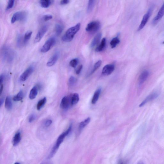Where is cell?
<instances>
[{
	"mask_svg": "<svg viewBox=\"0 0 164 164\" xmlns=\"http://www.w3.org/2000/svg\"><path fill=\"white\" fill-rule=\"evenodd\" d=\"M72 128V125H70L69 128L65 132L61 134L58 139L57 141L53 147L48 158H52L55 154L57 152L58 149L60 145L63 142L65 138L67 136L71 131Z\"/></svg>",
	"mask_w": 164,
	"mask_h": 164,
	"instance_id": "6da1fadb",
	"label": "cell"
},
{
	"mask_svg": "<svg viewBox=\"0 0 164 164\" xmlns=\"http://www.w3.org/2000/svg\"><path fill=\"white\" fill-rule=\"evenodd\" d=\"M1 54L4 61L9 63L13 61L16 56L15 52L14 50L7 46L2 47Z\"/></svg>",
	"mask_w": 164,
	"mask_h": 164,
	"instance_id": "7a4b0ae2",
	"label": "cell"
},
{
	"mask_svg": "<svg viewBox=\"0 0 164 164\" xmlns=\"http://www.w3.org/2000/svg\"><path fill=\"white\" fill-rule=\"evenodd\" d=\"M80 27L81 24L79 23L75 26L69 28L63 36L62 40L66 42L71 41L74 39L75 35L80 30Z\"/></svg>",
	"mask_w": 164,
	"mask_h": 164,
	"instance_id": "3957f363",
	"label": "cell"
},
{
	"mask_svg": "<svg viewBox=\"0 0 164 164\" xmlns=\"http://www.w3.org/2000/svg\"><path fill=\"white\" fill-rule=\"evenodd\" d=\"M101 27V24L99 22L94 21L89 23L86 28V31L88 33L94 34L98 32Z\"/></svg>",
	"mask_w": 164,
	"mask_h": 164,
	"instance_id": "277c9868",
	"label": "cell"
},
{
	"mask_svg": "<svg viewBox=\"0 0 164 164\" xmlns=\"http://www.w3.org/2000/svg\"><path fill=\"white\" fill-rule=\"evenodd\" d=\"M27 16V14L25 11L17 12L12 16L11 23H13L17 21H25L26 20Z\"/></svg>",
	"mask_w": 164,
	"mask_h": 164,
	"instance_id": "5b68a950",
	"label": "cell"
},
{
	"mask_svg": "<svg viewBox=\"0 0 164 164\" xmlns=\"http://www.w3.org/2000/svg\"><path fill=\"white\" fill-rule=\"evenodd\" d=\"M56 41V39L54 37H52L48 39L41 48V52L45 53L49 51L52 47L55 45Z\"/></svg>",
	"mask_w": 164,
	"mask_h": 164,
	"instance_id": "8992f818",
	"label": "cell"
},
{
	"mask_svg": "<svg viewBox=\"0 0 164 164\" xmlns=\"http://www.w3.org/2000/svg\"><path fill=\"white\" fill-rule=\"evenodd\" d=\"M152 10L153 9L152 8H150L147 12L144 15L142 18L141 22L138 27V31H140L142 30L145 25H146L151 16Z\"/></svg>",
	"mask_w": 164,
	"mask_h": 164,
	"instance_id": "52a82bcc",
	"label": "cell"
},
{
	"mask_svg": "<svg viewBox=\"0 0 164 164\" xmlns=\"http://www.w3.org/2000/svg\"><path fill=\"white\" fill-rule=\"evenodd\" d=\"M48 29V26L46 25L42 26L40 29L35 38L34 40V43H37L40 41L47 31Z\"/></svg>",
	"mask_w": 164,
	"mask_h": 164,
	"instance_id": "ba28073f",
	"label": "cell"
},
{
	"mask_svg": "<svg viewBox=\"0 0 164 164\" xmlns=\"http://www.w3.org/2000/svg\"><path fill=\"white\" fill-rule=\"evenodd\" d=\"M34 70L33 66H30L24 72L20 77V81L23 82L26 81L29 77L33 73Z\"/></svg>",
	"mask_w": 164,
	"mask_h": 164,
	"instance_id": "9c48e42d",
	"label": "cell"
},
{
	"mask_svg": "<svg viewBox=\"0 0 164 164\" xmlns=\"http://www.w3.org/2000/svg\"><path fill=\"white\" fill-rule=\"evenodd\" d=\"M115 69V65L113 64H108L103 68L102 71L103 75L107 76L112 73Z\"/></svg>",
	"mask_w": 164,
	"mask_h": 164,
	"instance_id": "30bf717a",
	"label": "cell"
},
{
	"mask_svg": "<svg viewBox=\"0 0 164 164\" xmlns=\"http://www.w3.org/2000/svg\"><path fill=\"white\" fill-rule=\"evenodd\" d=\"M70 106H71V97L70 98L68 96H64L61 102V107L64 110H66L68 109Z\"/></svg>",
	"mask_w": 164,
	"mask_h": 164,
	"instance_id": "8fae6325",
	"label": "cell"
},
{
	"mask_svg": "<svg viewBox=\"0 0 164 164\" xmlns=\"http://www.w3.org/2000/svg\"><path fill=\"white\" fill-rule=\"evenodd\" d=\"M164 16V3L162 4L157 15L153 19L152 24L155 25L159 22Z\"/></svg>",
	"mask_w": 164,
	"mask_h": 164,
	"instance_id": "7c38bea8",
	"label": "cell"
},
{
	"mask_svg": "<svg viewBox=\"0 0 164 164\" xmlns=\"http://www.w3.org/2000/svg\"><path fill=\"white\" fill-rule=\"evenodd\" d=\"M159 96V94L157 93L154 92L150 94L139 105V107H141L144 106L147 103L151 101H152L156 99Z\"/></svg>",
	"mask_w": 164,
	"mask_h": 164,
	"instance_id": "4fadbf2b",
	"label": "cell"
},
{
	"mask_svg": "<svg viewBox=\"0 0 164 164\" xmlns=\"http://www.w3.org/2000/svg\"><path fill=\"white\" fill-rule=\"evenodd\" d=\"M149 75V72L147 70L143 71L139 75L138 78V83L140 85H141L144 83L147 79Z\"/></svg>",
	"mask_w": 164,
	"mask_h": 164,
	"instance_id": "5bb4252c",
	"label": "cell"
},
{
	"mask_svg": "<svg viewBox=\"0 0 164 164\" xmlns=\"http://www.w3.org/2000/svg\"><path fill=\"white\" fill-rule=\"evenodd\" d=\"M59 53L58 52L54 54L48 61L47 65L48 67H51L55 64L59 58Z\"/></svg>",
	"mask_w": 164,
	"mask_h": 164,
	"instance_id": "9a60e30c",
	"label": "cell"
},
{
	"mask_svg": "<svg viewBox=\"0 0 164 164\" xmlns=\"http://www.w3.org/2000/svg\"><path fill=\"white\" fill-rule=\"evenodd\" d=\"M38 88L37 86H34L30 91L29 95V98L30 99H34L37 96L38 92Z\"/></svg>",
	"mask_w": 164,
	"mask_h": 164,
	"instance_id": "2e32d148",
	"label": "cell"
},
{
	"mask_svg": "<svg viewBox=\"0 0 164 164\" xmlns=\"http://www.w3.org/2000/svg\"><path fill=\"white\" fill-rule=\"evenodd\" d=\"M102 34L101 33L97 34L94 38L91 44L90 47L93 48L99 44L101 38Z\"/></svg>",
	"mask_w": 164,
	"mask_h": 164,
	"instance_id": "e0dca14e",
	"label": "cell"
},
{
	"mask_svg": "<svg viewBox=\"0 0 164 164\" xmlns=\"http://www.w3.org/2000/svg\"><path fill=\"white\" fill-rule=\"evenodd\" d=\"M21 139V134L20 132H17L15 135L13 140V144L16 146L19 144Z\"/></svg>",
	"mask_w": 164,
	"mask_h": 164,
	"instance_id": "ac0fdd59",
	"label": "cell"
},
{
	"mask_svg": "<svg viewBox=\"0 0 164 164\" xmlns=\"http://www.w3.org/2000/svg\"><path fill=\"white\" fill-rule=\"evenodd\" d=\"M64 29V26L62 23H58L55 27V32L57 36H59L62 33Z\"/></svg>",
	"mask_w": 164,
	"mask_h": 164,
	"instance_id": "d6986e66",
	"label": "cell"
},
{
	"mask_svg": "<svg viewBox=\"0 0 164 164\" xmlns=\"http://www.w3.org/2000/svg\"><path fill=\"white\" fill-rule=\"evenodd\" d=\"M26 44L24 41L23 36L19 35L17 36V45L18 47H21Z\"/></svg>",
	"mask_w": 164,
	"mask_h": 164,
	"instance_id": "ffe728a7",
	"label": "cell"
},
{
	"mask_svg": "<svg viewBox=\"0 0 164 164\" xmlns=\"http://www.w3.org/2000/svg\"><path fill=\"white\" fill-rule=\"evenodd\" d=\"M101 92V89L99 88L95 92L92 100V103L93 104H96L99 99Z\"/></svg>",
	"mask_w": 164,
	"mask_h": 164,
	"instance_id": "44dd1931",
	"label": "cell"
},
{
	"mask_svg": "<svg viewBox=\"0 0 164 164\" xmlns=\"http://www.w3.org/2000/svg\"><path fill=\"white\" fill-rule=\"evenodd\" d=\"M106 38H103L99 45L96 49V52H100L104 50L106 46Z\"/></svg>",
	"mask_w": 164,
	"mask_h": 164,
	"instance_id": "7402d4cb",
	"label": "cell"
},
{
	"mask_svg": "<svg viewBox=\"0 0 164 164\" xmlns=\"http://www.w3.org/2000/svg\"><path fill=\"white\" fill-rule=\"evenodd\" d=\"M12 103L10 97L8 96L5 99V107L8 110H10L12 108Z\"/></svg>",
	"mask_w": 164,
	"mask_h": 164,
	"instance_id": "603a6c76",
	"label": "cell"
},
{
	"mask_svg": "<svg viewBox=\"0 0 164 164\" xmlns=\"http://www.w3.org/2000/svg\"><path fill=\"white\" fill-rule=\"evenodd\" d=\"M53 2L50 0H41L40 1V3L42 8H47L49 7Z\"/></svg>",
	"mask_w": 164,
	"mask_h": 164,
	"instance_id": "cb8c5ba5",
	"label": "cell"
},
{
	"mask_svg": "<svg viewBox=\"0 0 164 164\" xmlns=\"http://www.w3.org/2000/svg\"><path fill=\"white\" fill-rule=\"evenodd\" d=\"M79 100V96L78 93H75L71 97V106H73L77 104Z\"/></svg>",
	"mask_w": 164,
	"mask_h": 164,
	"instance_id": "d4e9b609",
	"label": "cell"
},
{
	"mask_svg": "<svg viewBox=\"0 0 164 164\" xmlns=\"http://www.w3.org/2000/svg\"><path fill=\"white\" fill-rule=\"evenodd\" d=\"M90 121V118L88 117L84 120L82 121L80 123L79 126V130L80 131L82 130L89 123Z\"/></svg>",
	"mask_w": 164,
	"mask_h": 164,
	"instance_id": "484cf974",
	"label": "cell"
},
{
	"mask_svg": "<svg viewBox=\"0 0 164 164\" xmlns=\"http://www.w3.org/2000/svg\"><path fill=\"white\" fill-rule=\"evenodd\" d=\"M120 40L118 37L113 38L110 42V45L112 48H115L120 43Z\"/></svg>",
	"mask_w": 164,
	"mask_h": 164,
	"instance_id": "4316f807",
	"label": "cell"
},
{
	"mask_svg": "<svg viewBox=\"0 0 164 164\" xmlns=\"http://www.w3.org/2000/svg\"><path fill=\"white\" fill-rule=\"evenodd\" d=\"M47 102V99L44 97L43 99L40 100L37 103V109L38 110H40L45 105Z\"/></svg>",
	"mask_w": 164,
	"mask_h": 164,
	"instance_id": "83f0119b",
	"label": "cell"
},
{
	"mask_svg": "<svg viewBox=\"0 0 164 164\" xmlns=\"http://www.w3.org/2000/svg\"><path fill=\"white\" fill-rule=\"evenodd\" d=\"M33 32L31 31L27 32L23 36V38L25 44H26L31 37Z\"/></svg>",
	"mask_w": 164,
	"mask_h": 164,
	"instance_id": "f1b7e54d",
	"label": "cell"
},
{
	"mask_svg": "<svg viewBox=\"0 0 164 164\" xmlns=\"http://www.w3.org/2000/svg\"><path fill=\"white\" fill-rule=\"evenodd\" d=\"M95 1H89L88 2L87 11L88 13H90L92 10L94 6Z\"/></svg>",
	"mask_w": 164,
	"mask_h": 164,
	"instance_id": "f546056e",
	"label": "cell"
},
{
	"mask_svg": "<svg viewBox=\"0 0 164 164\" xmlns=\"http://www.w3.org/2000/svg\"><path fill=\"white\" fill-rule=\"evenodd\" d=\"M23 93L22 91L21 90L14 97L13 100L15 101H21L23 99Z\"/></svg>",
	"mask_w": 164,
	"mask_h": 164,
	"instance_id": "4dcf8cb0",
	"label": "cell"
},
{
	"mask_svg": "<svg viewBox=\"0 0 164 164\" xmlns=\"http://www.w3.org/2000/svg\"><path fill=\"white\" fill-rule=\"evenodd\" d=\"M102 61L101 60L99 61L94 65L93 68L91 72V74H92L102 64Z\"/></svg>",
	"mask_w": 164,
	"mask_h": 164,
	"instance_id": "1f68e13d",
	"label": "cell"
},
{
	"mask_svg": "<svg viewBox=\"0 0 164 164\" xmlns=\"http://www.w3.org/2000/svg\"><path fill=\"white\" fill-rule=\"evenodd\" d=\"M78 59L77 58L72 59L70 62V65L73 68H75L78 65Z\"/></svg>",
	"mask_w": 164,
	"mask_h": 164,
	"instance_id": "d6a6232c",
	"label": "cell"
},
{
	"mask_svg": "<svg viewBox=\"0 0 164 164\" xmlns=\"http://www.w3.org/2000/svg\"><path fill=\"white\" fill-rule=\"evenodd\" d=\"M15 4V1L14 0H10L8 2V5L6 8V10H9L12 8Z\"/></svg>",
	"mask_w": 164,
	"mask_h": 164,
	"instance_id": "836d02e7",
	"label": "cell"
},
{
	"mask_svg": "<svg viewBox=\"0 0 164 164\" xmlns=\"http://www.w3.org/2000/svg\"><path fill=\"white\" fill-rule=\"evenodd\" d=\"M52 18L53 16L52 15L47 14L44 15L42 19L44 21L46 22L51 19Z\"/></svg>",
	"mask_w": 164,
	"mask_h": 164,
	"instance_id": "e575fe53",
	"label": "cell"
},
{
	"mask_svg": "<svg viewBox=\"0 0 164 164\" xmlns=\"http://www.w3.org/2000/svg\"><path fill=\"white\" fill-rule=\"evenodd\" d=\"M76 79L75 77L71 76L69 79V84L70 85H72L76 83Z\"/></svg>",
	"mask_w": 164,
	"mask_h": 164,
	"instance_id": "d590c367",
	"label": "cell"
},
{
	"mask_svg": "<svg viewBox=\"0 0 164 164\" xmlns=\"http://www.w3.org/2000/svg\"><path fill=\"white\" fill-rule=\"evenodd\" d=\"M36 118V115L34 114H32L30 115L29 119V122L30 123H32L35 120Z\"/></svg>",
	"mask_w": 164,
	"mask_h": 164,
	"instance_id": "8d00e7d4",
	"label": "cell"
},
{
	"mask_svg": "<svg viewBox=\"0 0 164 164\" xmlns=\"http://www.w3.org/2000/svg\"><path fill=\"white\" fill-rule=\"evenodd\" d=\"M52 123V121L50 119L46 120L44 123V125L46 127L50 126Z\"/></svg>",
	"mask_w": 164,
	"mask_h": 164,
	"instance_id": "74e56055",
	"label": "cell"
},
{
	"mask_svg": "<svg viewBox=\"0 0 164 164\" xmlns=\"http://www.w3.org/2000/svg\"><path fill=\"white\" fill-rule=\"evenodd\" d=\"M82 68L83 66L82 65H80L78 67L76 71V73L78 75L80 73L82 69Z\"/></svg>",
	"mask_w": 164,
	"mask_h": 164,
	"instance_id": "f35d334b",
	"label": "cell"
},
{
	"mask_svg": "<svg viewBox=\"0 0 164 164\" xmlns=\"http://www.w3.org/2000/svg\"><path fill=\"white\" fill-rule=\"evenodd\" d=\"M69 2V0H63L61 1L60 3L62 5H65L68 4Z\"/></svg>",
	"mask_w": 164,
	"mask_h": 164,
	"instance_id": "ab89813d",
	"label": "cell"
},
{
	"mask_svg": "<svg viewBox=\"0 0 164 164\" xmlns=\"http://www.w3.org/2000/svg\"><path fill=\"white\" fill-rule=\"evenodd\" d=\"M4 75L3 74H2L1 75V77H0V83L1 85L2 84V83L4 81Z\"/></svg>",
	"mask_w": 164,
	"mask_h": 164,
	"instance_id": "60d3db41",
	"label": "cell"
},
{
	"mask_svg": "<svg viewBox=\"0 0 164 164\" xmlns=\"http://www.w3.org/2000/svg\"><path fill=\"white\" fill-rule=\"evenodd\" d=\"M41 164H53V163L50 161H46L42 162Z\"/></svg>",
	"mask_w": 164,
	"mask_h": 164,
	"instance_id": "b9f144b4",
	"label": "cell"
},
{
	"mask_svg": "<svg viewBox=\"0 0 164 164\" xmlns=\"http://www.w3.org/2000/svg\"><path fill=\"white\" fill-rule=\"evenodd\" d=\"M1 89H0V94H1V95L3 89V84L1 85Z\"/></svg>",
	"mask_w": 164,
	"mask_h": 164,
	"instance_id": "7bdbcfd3",
	"label": "cell"
},
{
	"mask_svg": "<svg viewBox=\"0 0 164 164\" xmlns=\"http://www.w3.org/2000/svg\"><path fill=\"white\" fill-rule=\"evenodd\" d=\"M4 101L3 98H1L0 100V106H1L3 104Z\"/></svg>",
	"mask_w": 164,
	"mask_h": 164,
	"instance_id": "ee69618b",
	"label": "cell"
},
{
	"mask_svg": "<svg viewBox=\"0 0 164 164\" xmlns=\"http://www.w3.org/2000/svg\"><path fill=\"white\" fill-rule=\"evenodd\" d=\"M119 164H124V162L123 161H121L120 162Z\"/></svg>",
	"mask_w": 164,
	"mask_h": 164,
	"instance_id": "f6af8a7d",
	"label": "cell"
},
{
	"mask_svg": "<svg viewBox=\"0 0 164 164\" xmlns=\"http://www.w3.org/2000/svg\"><path fill=\"white\" fill-rule=\"evenodd\" d=\"M15 164H20L19 162H16V163H15Z\"/></svg>",
	"mask_w": 164,
	"mask_h": 164,
	"instance_id": "bcb514c9",
	"label": "cell"
},
{
	"mask_svg": "<svg viewBox=\"0 0 164 164\" xmlns=\"http://www.w3.org/2000/svg\"><path fill=\"white\" fill-rule=\"evenodd\" d=\"M139 164H144V163L143 162H140Z\"/></svg>",
	"mask_w": 164,
	"mask_h": 164,
	"instance_id": "7dc6e473",
	"label": "cell"
},
{
	"mask_svg": "<svg viewBox=\"0 0 164 164\" xmlns=\"http://www.w3.org/2000/svg\"><path fill=\"white\" fill-rule=\"evenodd\" d=\"M163 44H164V41L163 42Z\"/></svg>",
	"mask_w": 164,
	"mask_h": 164,
	"instance_id": "c3c4849f",
	"label": "cell"
}]
</instances>
